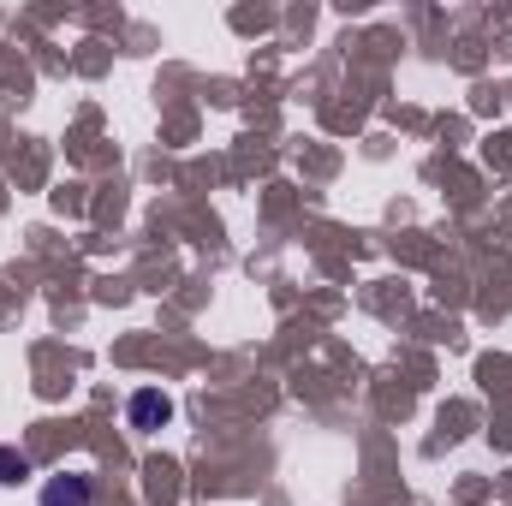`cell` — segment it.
<instances>
[{"label":"cell","mask_w":512,"mask_h":506,"mask_svg":"<svg viewBox=\"0 0 512 506\" xmlns=\"http://www.w3.org/2000/svg\"><path fill=\"white\" fill-rule=\"evenodd\" d=\"M90 501H96V483L84 471H66V477L42 483V506H90Z\"/></svg>","instance_id":"2"},{"label":"cell","mask_w":512,"mask_h":506,"mask_svg":"<svg viewBox=\"0 0 512 506\" xmlns=\"http://www.w3.org/2000/svg\"><path fill=\"white\" fill-rule=\"evenodd\" d=\"M18 477H30V459L12 453V447H0V483H18Z\"/></svg>","instance_id":"3"},{"label":"cell","mask_w":512,"mask_h":506,"mask_svg":"<svg viewBox=\"0 0 512 506\" xmlns=\"http://www.w3.org/2000/svg\"><path fill=\"white\" fill-rule=\"evenodd\" d=\"M126 417H131V429H137V435H149V429L173 423V399H167L161 387H137V393H131V405H126Z\"/></svg>","instance_id":"1"}]
</instances>
